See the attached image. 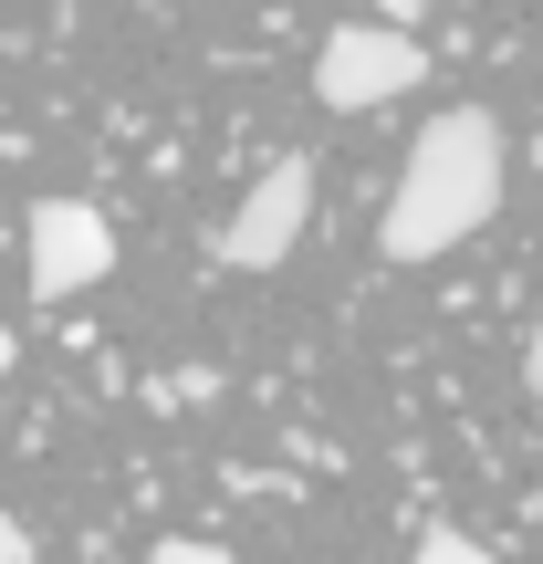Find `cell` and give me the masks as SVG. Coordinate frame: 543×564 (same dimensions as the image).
I'll use <instances>...</instances> for the list:
<instances>
[{
  "instance_id": "6da1fadb",
  "label": "cell",
  "mask_w": 543,
  "mask_h": 564,
  "mask_svg": "<svg viewBox=\"0 0 543 564\" xmlns=\"http://www.w3.org/2000/svg\"><path fill=\"white\" fill-rule=\"evenodd\" d=\"M502 178H512V137L491 105H439L408 147L398 188H387V220H377V251L387 262H439L460 251L470 230H491L502 209Z\"/></svg>"
},
{
  "instance_id": "7a4b0ae2",
  "label": "cell",
  "mask_w": 543,
  "mask_h": 564,
  "mask_svg": "<svg viewBox=\"0 0 543 564\" xmlns=\"http://www.w3.org/2000/svg\"><path fill=\"white\" fill-rule=\"evenodd\" d=\"M419 74H428V42H419V21H335V32L314 42V95L335 105V116H377V105H398V95H419Z\"/></svg>"
},
{
  "instance_id": "3957f363",
  "label": "cell",
  "mask_w": 543,
  "mask_h": 564,
  "mask_svg": "<svg viewBox=\"0 0 543 564\" xmlns=\"http://www.w3.org/2000/svg\"><path fill=\"white\" fill-rule=\"evenodd\" d=\"M314 230V158H272L262 178L241 188V209L220 220V262L230 272H282Z\"/></svg>"
},
{
  "instance_id": "277c9868",
  "label": "cell",
  "mask_w": 543,
  "mask_h": 564,
  "mask_svg": "<svg viewBox=\"0 0 543 564\" xmlns=\"http://www.w3.org/2000/svg\"><path fill=\"white\" fill-rule=\"evenodd\" d=\"M21 272H32L42 303H74L95 293L105 272H116V220H105L95 199H42L32 230H21Z\"/></svg>"
},
{
  "instance_id": "5b68a950",
  "label": "cell",
  "mask_w": 543,
  "mask_h": 564,
  "mask_svg": "<svg viewBox=\"0 0 543 564\" xmlns=\"http://www.w3.org/2000/svg\"><path fill=\"white\" fill-rule=\"evenodd\" d=\"M419 554H428V564H481L491 544H470V533H449V523H428V533H419Z\"/></svg>"
},
{
  "instance_id": "8992f818",
  "label": "cell",
  "mask_w": 543,
  "mask_h": 564,
  "mask_svg": "<svg viewBox=\"0 0 543 564\" xmlns=\"http://www.w3.org/2000/svg\"><path fill=\"white\" fill-rule=\"evenodd\" d=\"M523 387H533V408H543V314H533V345H523Z\"/></svg>"
},
{
  "instance_id": "52a82bcc",
  "label": "cell",
  "mask_w": 543,
  "mask_h": 564,
  "mask_svg": "<svg viewBox=\"0 0 543 564\" xmlns=\"http://www.w3.org/2000/svg\"><path fill=\"white\" fill-rule=\"evenodd\" d=\"M32 554V533H21V512H0V564H21Z\"/></svg>"
},
{
  "instance_id": "ba28073f",
  "label": "cell",
  "mask_w": 543,
  "mask_h": 564,
  "mask_svg": "<svg viewBox=\"0 0 543 564\" xmlns=\"http://www.w3.org/2000/svg\"><path fill=\"white\" fill-rule=\"evenodd\" d=\"M366 11H387V21H428L439 0H366Z\"/></svg>"
},
{
  "instance_id": "9c48e42d",
  "label": "cell",
  "mask_w": 543,
  "mask_h": 564,
  "mask_svg": "<svg viewBox=\"0 0 543 564\" xmlns=\"http://www.w3.org/2000/svg\"><path fill=\"white\" fill-rule=\"evenodd\" d=\"M11 356H21V335H11V324H0V377H11Z\"/></svg>"
}]
</instances>
